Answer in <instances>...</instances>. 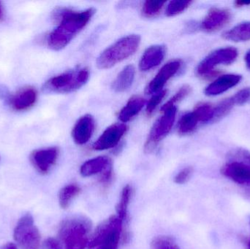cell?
I'll return each mask as SVG.
<instances>
[{"instance_id":"obj_20","label":"cell","mask_w":250,"mask_h":249,"mask_svg":"<svg viewBox=\"0 0 250 249\" xmlns=\"http://www.w3.org/2000/svg\"><path fill=\"white\" fill-rule=\"evenodd\" d=\"M135 69L134 66L127 65L117 76L112 83V89L116 92H124L132 86L135 78Z\"/></svg>"},{"instance_id":"obj_26","label":"cell","mask_w":250,"mask_h":249,"mask_svg":"<svg viewBox=\"0 0 250 249\" xmlns=\"http://www.w3.org/2000/svg\"><path fill=\"white\" fill-rule=\"evenodd\" d=\"M235 105H235L232 97L225 99V100L222 101L221 102L217 104L215 107H214V116L213 122L219 121L223 117L226 116L233 109Z\"/></svg>"},{"instance_id":"obj_28","label":"cell","mask_w":250,"mask_h":249,"mask_svg":"<svg viewBox=\"0 0 250 249\" xmlns=\"http://www.w3.org/2000/svg\"><path fill=\"white\" fill-rule=\"evenodd\" d=\"M192 2V1L189 0H173L167 4L166 15L169 17L177 16L186 10Z\"/></svg>"},{"instance_id":"obj_38","label":"cell","mask_w":250,"mask_h":249,"mask_svg":"<svg viewBox=\"0 0 250 249\" xmlns=\"http://www.w3.org/2000/svg\"><path fill=\"white\" fill-rule=\"evenodd\" d=\"M245 63H246L247 67L250 70V50L246 54L245 57Z\"/></svg>"},{"instance_id":"obj_19","label":"cell","mask_w":250,"mask_h":249,"mask_svg":"<svg viewBox=\"0 0 250 249\" xmlns=\"http://www.w3.org/2000/svg\"><path fill=\"white\" fill-rule=\"evenodd\" d=\"M146 103V99L140 96H133L131 98L119 114L120 121L123 123L130 121L139 114Z\"/></svg>"},{"instance_id":"obj_22","label":"cell","mask_w":250,"mask_h":249,"mask_svg":"<svg viewBox=\"0 0 250 249\" xmlns=\"http://www.w3.org/2000/svg\"><path fill=\"white\" fill-rule=\"evenodd\" d=\"M80 187L76 184H70L63 187L59 193V203L60 207L63 209H67L71 204L75 197L80 194Z\"/></svg>"},{"instance_id":"obj_37","label":"cell","mask_w":250,"mask_h":249,"mask_svg":"<svg viewBox=\"0 0 250 249\" xmlns=\"http://www.w3.org/2000/svg\"><path fill=\"white\" fill-rule=\"evenodd\" d=\"M9 96V92L8 89L5 87V86H1L0 85V98H6V99H8Z\"/></svg>"},{"instance_id":"obj_8","label":"cell","mask_w":250,"mask_h":249,"mask_svg":"<svg viewBox=\"0 0 250 249\" xmlns=\"http://www.w3.org/2000/svg\"><path fill=\"white\" fill-rule=\"evenodd\" d=\"M237 49L233 47L219 48L210 53L197 67L196 72L201 77H207L214 73L216 67L220 65H229L236 61L238 57Z\"/></svg>"},{"instance_id":"obj_33","label":"cell","mask_w":250,"mask_h":249,"mask_svg":"<svg viewBox=\"0 0 250 249\" xmlns=\"http://www.w3.org/2000/svg\"><path fill=\"white\" fill-rule=\"evenodd\" d=\"M231 97L236 105H242L247 103L250 99V88L242 89Z\"/></svg>"},{"instance_id":"obj_6","label":"cell","mask_w":250,"mask_h":249,"mask_svg":"<svg viewBox=\"0 0 250 249\" xmlns=\"http://www.w3.org/2000/svg\"><path fill=\"white\" fill-rule=\"evenodd\" d=\"M13 237L21 249H39L41 247V233L29 213L19 219L15 228Z\"/></svg>"},{"instance_id":"obj_39","label":"cell","mask_w":250,"mask_h":249,"mask_svg":"<svg viewBox=\"0 0 250 249\" xmlns=\"http://www.w3.org/2000/svg\"><path fill=\"white\" fill-rule=\"evenodd\" d=\"M4 19V8H3L2 4H1V1H0V23L2 22Z\"/></svg>"},{"instance_id":"obj_30","label":"cell","mask_w":250,"mask_h":249,"mask_svg":"<svg viewBox=\"0 0 250 249\" xmlns=\"http://www.w3.org/2000/svg\"><path fill=\"white\" fill-rule=\"evenodd\" d=\"M191 87L188 85H185V86H182L177 92H176V95L170 99V100L167 101L164 105H163V108H162L161 111L162 112L166 111V110L168 109V108H172V107H174L175 105H176L177 102H180L182 99H185L188 95L191 92Z\"/></svg>"},{"instance_id":"obj_7","label":"cell","mask_w":250,"mask_h":249,"mask_svg":"<svg viewBox=\"0 0 250 249\" xmlns=\"http://www.w3.org/2000/svg\"><path fill=\"white\" fill-rule=\"evenodd\" d=\"M124 222L117 216H112L104 221L97 228L93 235L90 236L88 248H98L107 241H120L124 236Z\"/></svg>"},{"instance_id":"obj_2","label":"cell","mask_w":250,"mask_h":249,"mask_svg":"<svg viewBox=\"0 0 250 249\" xmlns=\"http://www.w3.org/2000/svg\"><path fill=\"white\" fill-rule=\"evenodd\" d=\"M92 223L82 216L63 221L59 235L66 249H85L89 245Z\"/></svg>"},{"instance_id":"obj_16","label":"cell","mask_w":250,"mask_h":249,"mask_svg":"<svg viewBox=\"0 0 250 249\" xmlns=\"http://www.w3.org/2000/svg\"><path fill=\"white\" fill-rule=\"evenodd\" d=\"M242 79L241 75L228 74L220 76L206 88L205 95L207 96L221 95L239 84Z\"/></svg>"},{"instance_id":"obj_35","label":"cell","mask_w":250,"mask_h":249,"mask_svg":"<svg viewBox=\"0 0 250 249\" xmlns=\"http://www.w3.org/2000/svg\"><path fill=\"white\" fill-rule=\"evenodd\" d=\"M44 247L45 249H62L60 241L54 238H47L44 242Z\"/></svg>"},{"instance_id":"obj_27","label":"cell","mask_w":250,"mask_h":249,"mask_svg":"<svg viewBox=\"0 0 250 249\" xmlns=\"http://www.w3.org/2000/svg\"><path fill=\"white\" fill-rule=\"evenodd\" d=\"M151 249H181L173 238L166 235L156 237L151 243Z\"/></svg>"},{"instance_id":"obj_42","label":"cell","mask_w":250,"mask_h":249,"mask_svg":"<svg viewBox=\"0 0 250 249\" xmlns=\"http://www.w3.org/2000/svg\"><path fill=\"white\" fill-rule=\"evenodd\" d=\"M248 249H250V238L249 240V242H248Z\"/></svg>"},{"instance_id":"obj_17","label":"cell","mask_w":250,"mask_h":249,"mask_svg":"<svg viewBox=\"0 0 250 249\" xmlns=\"http://www.w3.org/2000/svg\"><path fill=\"white\" fill-rule=\"evenodd\" d=\"M166 54L164 45H156L150 46L143 54L139 62V67L142 71H148L161 64Z\"/></svg>"},{"instance_id":"obj_9","label":"cell","mask_w":250,"mask_h":249,"mask_svg":"<svg viewBox=\"0 0 250 249\" xmlns=\"http://www.w3.org/2000/svg\"><path fill=\"white\" fill-rule=\"evenodd\" d=\"M177 108L172 107L163 111V115L154 123L145 145L146 152H151L158 143L170 133L176 119Z\"/></svg>"},{"instance_id":"obj_3","label":"cell","mask_w":250,"mask_h":249,"mask_svg":"<svg viewBox=\"0 0 250 249\" xmlns=\"http://www.w3.org/2000/svg\"><path fill=\"white\" fill-rule=\"evenodd\" d=\"M141 43V37L130 35L121 38L103 51L97 59V66L101 70L114 67L135 54Z\"/></svg>"},{"instance_id":"obj_18","label":"cell","mask_w":250,"mask_h":249,"mask_svg":"<svg viewBox=\"0 0 250 249\" xmlns=\"http://www.w3.org/2000/svg\"><path fill=\"white\" fill-rule=\"evenodd\" d=\"M111 165L112 162L108 156H98L85 162L81 166L80 173L83 177L93 176L102 173Z\"/></svg>"},{"instance_id":"obj_34","label":"cell","mask_w":250,"mask_h":249,"mask_svg":"<svg viewBox=\"0 0 250 249\" xmlns=\"http://www.w3.org/2000/svg\"><path fill=\"white\" fill-rule=\"evenodd\" d=\"M113 178V168L112 165L109 168H107L104 172L101 174L100 177V182L102 185L106 186L109 185L111 184V181Z\"/></svg>"},{"instance_id":"obj_36","label":"cell","mask_w":250,"mask_h":249,"mask_svg":"<svg viewBox=\"0 0 250 249\" xmlns=\"http://www.w3.org/2000/svg\"><path fill=\"white\" fill-rule=\"evenodd\" d=\"M119 245L120 243L111 241V242H106L102 244L96 249H118Z\"/></svg>"},{"instance_id":"obj_4","label":"cell","mask_w":250,"mask_h":249,"mask_svg":"<svg viewBox=\"0 0 250 249\" xmlns=\"http://www.w3.org/2000/svg\"><path fill=\"white\" fill-rule=\"evenodd\" d=\"M89 78L87 68L77 69L51 77L44 83L42 90L47 94L70 93L86 84Z\"/></svg>"},{"instance_id":"obj_29","label":"cell","mask_w":250,"mask_h":249,"mask_svg":"<svg viewBox=\"0 0 250 249\" xmlns=\"http://www.w3.org/2000/svg\"><path fill=\"white\" fill-rule=\"evenodd\" d=\"M166 1H146L142 7V13L147 18L155 17L163 10Z\"/></svg>"},{"instance_id":"obj_32","label":"cell","mask_w":250,"mask_h":249,"mask_svg":"<svg viewBox=\"0 0 250 249\" xmlns=\"http://www.w3.org/2000/svg\"><path fill=\"white\" fill-rule=\"evenodd\" d=\"M193 174V168L192 167H187L179 171L174 178V182L177 184H185L188 182Z\"/></svg>"},{"instance_id":"obj_10","label":"cell","mask_w":250,"mask_h":249,"mask_svg":"<svg viewBox=\"0 0 250 249\" xmlns=\"http://www.w3.org/2000/svg\"><path fill=\"white\" fill-rule=\"evenodd\" d=\"M59 154L60 150L57 147L38 149L31 153L30 162L39 173L45 175L57 163Z\"/></svg>"},{"instance_id":"obj_24","label":"cell","mask_w":250,"mask_h":249,"mask_svg":"<svg viewBox=\"0 0 250 249\" xmlns=\"http://www.w3.org/2000/svg\"><path fill=\"white\" fill-rule=\"evenodd\" d=\"M198 124L199 121L193 111L187 113L185 115H182V118L179 120L178 124V132L182 135L190 134L197 128Z\"/></svg>"},{"instance_id":"obj_11","label":"cell","mask_w":250,"mask_h":249,"mask_svg":"<svg viewBox=\"0 0 250 249\" xmlns=\"http://www.w3.org/2000/svg\"><path fill=\"white\" fill-rule=\"evenodd\" d=\"M182 65V61L179 59L173 60L165 64L146 88V93L154 95L161 92L167 82L179 72Z\"/></svg>"},{"instance_id":"obj_21","label":"cell","mask_w":250,"mask_h":249,"mask_svg":"<svg viewBox=\"0 0 250 249\" xmlns=\"http://www.w3.org/2000/svg\"><path fill=\"white\" fill-rule=\"evenodd\" d=\"M223 38L232 42L250 40V21L239 23L223 33Z\"/></svg>"},{"instance_id":"obj_14","label":"cell","mask_w":250,"mask_h":249,"mask_svg":"<svg viewBox=\"0 0 250 249\" xmlns=\"http://www.w3.org/2000/svg\"><path fill=\"white\" fill-rule=\"evenodd\" d=\"M231 19V13L227 9L212 8L201 23V28L207 32H214L224 27Z\"/></svg>"},{"instance_id":"obj_13","label":"cell","mask_w":250,"mask_h":249,"mask_svg":"<svg viewBox=\"0 0 250 249\" xmlns=\"http://www.w3.org/2000/svg\"><path fill=\"white\" fill-rule=\"evenodd\" d=\"M126 126L124 124H115L110 126L94 143L92 149L95 151L113 149L119 144L126 133Z\"/></svg>"},{"instance_id":"obj_41","label":"cell","mask_w":250,"mask_h":249,"mask_svg":"<svg viewBox=\"0 0 250 249\" xmlns=\"http://www.w3.org/2000/svg\"><path fill=\"white\" fill-rule=\"evenodd\" d=\"M1 249H18V248L15 244H12V243H9V244L4 245Z\"/></svg>"},{"instance_id":"obj_40","label":"cell","mask_w":250,"mask_h":249,"mask_svg":"<svg viewBox=\"0 0 250 249\" xmlns=\"http://www.w3.org/2000/svg\"><path fill=\"white\" fill-rule=\"evenodd\" d=\"M235 4L237 7H242V6L249 5L250 1H237L235 2Z\"/></svg>"},{"instance_id":"obj_12","label":"cell","mask_w":250,"mask_h":249,"mask_svg":"<svg viewBox=\"0 0 250 249\" xmlns=\"http://www.w3.org/2000/svg\"><path fill=\"white\" fill-rule=\"evenodd\" d=\"M38 100V92L32 86H25L10 95L7 102L15 111L22 112L31 109Z\"/></svg>"},{"instance_id":"obj_31","label":"cell","mask_w":250,"mask_h":249,"mask_svg":"<svg viewBox=\"0 0 250 249\" xmlns=\"http://www.w3.org/2000/svg\"><path fill=\"white\" fill-rule=\"evenodd\" d=\"M167 91L162 90L158 93L154 94V96L150 99L146 105V114L148 115H151L158 106L159 104L162 102L163 98L166 96Z\"/></svg>"},{"instance_id":"obj_23","label":"cell","mask_w":250,"mask_h":249,"mask_svg":"<svg viewBox=\"0 0 250 249\" xmlns=\"http://www.w3.org/2000/svg\"><path fill=\"white\" fill-rule=\"evenodd\" d=\"M132 187L130 185H126L122 191L120 200L117 206V217L124 222L127 219L128 207L132 198Z\"/></svg>"},{"instance_id":"obj_1","label":"cell","mask_w":250,"mask_h":249,"mask_svg":"<svg viewBox=\"0 0 250 249\" xmlns=\"http://www.w3.org/2000/svg\"><path fill=\"white\" fill-rule=\"evenodd\" d=\"M95 13L94 8L80 12L64 7L56 9L52 17L58 25L48 35V48L54 51H60L65 48L90 21Z\"/></svg>"},{"instance_id":"obj_5","label":"cell","mask_w":250,"mask_h":249,"mask_svg":"<svg viewBox=\"0 0 250 249\" xmlns=\"http://www.w3.org/2000/svg\"><path fill=\"white\" fill-rule=\"evenodd\" d=\"M229 158L222 168V174L236 184L250 187V152L236 149L230 152Z\"/></svg>"},{"instance_id":"obj_25","label":"cell","mask_w":250,"mask_h":249,"mask_svg":"<svg viewBox=\"0 0 250 249\" xmlns=\"http://www.w3.org/2000/svg\"><path fill=\"white\" fill-rule=\"evenodd\" d=\"M201 123L213 122L214 116V107L208 103L200 104L193 111Z\"/></svg>"},{"instance_id":"obj_15","label":"cell","mask_w":250,"mask_h":249,"mask_svg":"<svg viewBox=\"0 0 250 249\" xmlns=\"http://www.w3.org/2000/svg\"><path fill=\"white\" fill-rule=\"evenodd\" d=\"M95 128V121L91 115H85L78 120L72 131V137L78 145H83L92 137Z\"/></svg>"}]
</instances>
